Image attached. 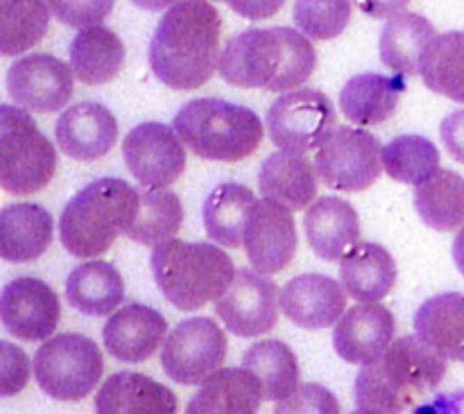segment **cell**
<instances>
[{"instance_id": "cell-1", "label": "cell", "mask_w": 464, "mask_h": 414, "mask_svg": "<svg viewBox=\"0 0 464 414\" xmlns=\"http://www.w3.org/2000/svg\"><path fill=\"white\" fill-rule=\"evenodd\" d=\"M222 18L207 0L172 5L150 41V66L166 86L195 91L220 68Z\"/></svg>"}, {"instance_id": "cell-2", "label": "cell", "mask_w": 464, "mask_h": 414, "mask_svg": "<svg viewBox=\"0 0 464 414\" xmlns=\"http://www.w3.org/2000/svg\"><path fill=\"white\" fill-rule=\"evenodd\" d=\"M317 53L304 32L290 27H252L227 41L220 75L240 89L288 93L315 72Z\"/></svg>"}, {"instance_id": "cell-3", "label": "cell", "mask_w": 464, "mask_h": 414, "mask_svg": "<svg viewBox=\"0 0 464 414\" xmlns=\"http://www.w3.org/2000/svg\"><path fill=\"white\" fill-rule=\"evenodd\" d=\"M447 376V358L420 335L394 340L376 361L356 376L358 408L379 414H401L440 388Z\"/></svg>"}, {"instance_id": "cell-4", "label": "cell", "mask_w": 464, "mask_h": 414, "mask_svg": "<svg viewBox=\"0 0 464 414\" xmlns=\"http://www.w3.org/2000/svg\"><path fill=\"white\" fill-rule=\"evenodd\" d=\"M139 208V190L116 177L91 181L63 208L59 238L75 258H98L125 234Z\"/></svg>"}, {"instance_id": "cell-5", "label": "cell", "mask_w": 464, "mask_h": 414, "mask_svg": "<svg viewBox=\"0 0 464 414\" xmlns=\"http://www.w3.org/2000/svg\"><path fill=\"white\" fill-rule=\"evenodd\" d=\"M152 274L172 306L193 313L227 293L236 267L218 245L168 240L154 247Z\"/></svg>"}, {"instance_id": "cell-6", "label": "cell", "mask_w": 464, "mask_h": 414, "mask_svg": "<svg viewBox=\"0 0 464 414\" xmlns=\"http://www.w3.org/2000/svg\"><path fill=\"white\" fill-rule=\"evenodd\" d=\"M172 127L186 148L204 161H243L263 140V122L252 109L218 98L186 102Z\"/></svg>"}, {"instance_id": "cell-7", "label": "cell", "mask_w": 464, "mask_h": 414, "mask_svg": "<svg viewBox=\"0 0 464 414\" xmlns=\"http://www.w3.org/2000/svg\"><path fill=\"white\" fill-rule=\"evenodd\" d=\"M57 172V149L25 109L0 107V186L9 195L44 190Z\"/></svg>"}, {"instance_id": "cell-8", "label": "cell", "mask_w": 464, "mask_h": 414, "mask_svg": "<svg viewBox=\"0 0 464 414\" xmlns=\"http://www.w3.org/2000/svg\"><path fill=\"white\" fill-rule=\"evenodd\" d=\"M102 374V351L80 333L54 335L34 356L36 383L57 401H82L98 388Z\"/></svg>"}, {"instance_id": "cell-9", "label": "cell", "mask_w": 464, "mask_h": 414, "mask_svg": "<svg viewBox=\"0 0 464 414\" xmlns=\"http://www.w3.org/2000/svg\"><path fill=\"white\" fill-rule=\"evenodd\" d=\"M338 113L334 102L317 89L288 91L267 111V134L284 152L306 154L317 149L334 131Z\"/></svg>"}, {"instance_id": "cell-10", "label": "cell", "mask_w": 464, "mask_h": 414, "mask_svg": "<svg viewBox=\"0 0 464 414\" xmlns=\"http://www.w3.org/2000/svg\"><path fill=\"white\" fill-rule=\"evenodd\" d=\"M383 148L374 134L356 127H338L317 148L315 168L329 188L358 193L381 177Z\"/></svg>"}, {"instance_id": "cell-11", "label": "cell", "mask_w": 464, "mask_h": 414, "mask_svg": "<svg viewBox=\"0 0 464 414\" xmlns=\"http://www.w3.org/2000/svg\"><path fill=\"white\" fill-rule=\"evenodd\" d=\"M227 358V335L208 317L179 322L163 342L161 367L175 383L204 385Z\"/></svg>"}, {"instance_id": "cell-12", "label": "cell", "mask_w": 464, "mask_h": 414, "mask_svg": "<svg viewBox=\"0 0 464 414\" xmlns=\"http://www.w3.org/2000/svg\"><path fill=\"white\" fill-rule=\"evenodd\" d=\"M122 157L143 188H168L186 168L184 140L163 122L136 125L122 140Z\"/></svg>"}, {"instance_id": "cell-13", "label": "cell", "mask_w": 464, "mask_h": 414, "mask_svg": "<svg viewBox=\"0 0 464 414\" xmlns=\"http://www.w3.org/2000/svg\"><path fill=\"white\" fill-rule=\"evenodd\" d=\"M72 75V68L53 54H27L9 66V98L25 111L54 113L71 102L75 91Z\"/></svg>"}, {"instance_id": "cell-14", "label": "cell", "mask_w": 464, "mask_h": 414, "mask_svg": "<svg viewBox=\"0 0 464 414\" xmlns=\"http://www.w3.org/2000/svg\"><path fill=\"white\" fill-rule=\"evenodd\" d=\"M279 288L256 270H236L234 281L216 302L222 324L238 338H258L279 322Z\"/></svg>"}, {"instance_id": "cell-15", "label": "cell", "mask_w": 464, "mask_h": 414, "mask_svg": "<svg viewBox=\"0 0 464 414\" xmlns=\"http://www.w3.org/2000/svg\"><path fill=\"white\" fill-rule=\"evenodd\" d=\"M3 326L23 342H41L54 335L62 306L59 297L45 281L34 276H18L9 281L0 297Z\"/></svg>"}, {"instance_id": "cell-16", "label": "cell", "mask_w": 464, "mask_h": 414, "mask_svg": "<svg viewBox=\"0 0 464 414\" xmlns=\"http://www.w3.org/2000/svg\"><path fill=\"white\" fill-rule=\"evenodd\" d=\"M243 247L258 274H276L285 270L297 252L293 211L270 199L258 202L249 216Z\"/></svg>"}, {"instance_id": "cell-17", "label": "cell", "mask_w": 464, "mask_h": 414, "mask_svg": "<svg viewBox=\"0 0 464 414\" xmlns=\"http://www.w3.org/2000/svg\"><path fill=\"white\" fill-rule=\"evenodd\" d=\"M281 313L308 331L329 329L347 313V290L324 274H302L279 293Z\"/></svg>"}, {"instance_id": "cell-18", "label": "cell", "mask_w": 464, "mask_h": 414, "mask_svg": "<svg viewBox=\"0 0 464 414\" xmlns=\"http://www.w3.org/2000/svg\"><path fill=\"white\" fill-rule=\"evenodd\" d=\"M54 139L66 157L75 161H95L116 145L118 122L104 104L77 102L59 116Z\"/></svg>"}, {"instance_id": "cell-19", "label": "cell", "mask_w": 464, "mask_h": 414, "mask_svg": "<svg viewBox=\"0 0 464 414\" xmlns=\"http://www.w3.org/2000/svg\"><path fill=\"white\" fill-rule=\"evenodd\" d=\"M394 315L381 303L349 308L334 331L335 353L352 365H370L392 344Z\"/></svg>"}, {"instance_id": "cell-20", "label": "cell", "mask_w": 464, "mask_h": 414, "mask_svg": "<svg viewBox=\"0 0 464 414\" xmlns=\"http://www.w3.org/2000/svg\"><path fill=\"white\" fill-rule=\"evenodd\" d=\"M166 333V317L143 303H127L109 317L102 329L104 347L122 362H143L152 358Z\"/></svg>"}, {"instance_id": "cell-21", "label": "cell", "mask_w": 464, "mask_h": 414, "mask_svg": "<svg viewBox=\"0 0 464 414\" xmlns=\"http://www.w3.org/2000/svg\"><path fill=\"white\" fill-rule=\"evenodd\" d=\"M54 220L41 204H7L0 211V254L9 263H32L48 252Z\"/></svg>"}, {"instance_id": "cell-22", "label": "cell", "mask_w": 464, "mask_h": 414, "mask_svg": "<svg viewBox=\"0 0 464 414\" xmlns=\"http://www.w3.org/2000/svg\"><path fill=\"white\" fill-rule=\"evenodd\" d=\"M98 414H177V397L170 388L139 371L109 376L95 397Z\"/></svg>"}, {"instance_id": "cell-23", "label": "cell", "mask_w": 464, "mask_h": 414, "mask_svg": "<svg viewBox=\"0 0 464 414\" xmlns=\"http://www.w3.org/2000/svg\"><path fill=\"white\" fill-rule=\"evenodd\" d=\"M304 229L313 252L324 261H340L361 243V220L356 208L340 197H320L304 217Z\"/></svg>"}, {"instance_id": "cell-24", "label": "cell", "mask_w": 464, "mask_h": 414, "mask_svg": "<svg viewBox=\"0 0 464 414\" xmlns=\"http://www.w3.org/2000/svg\"><path fill=\"white\" fill-rule=\"evenodd\" d=\"M317 168L304 154L275 152L263 161L258 172V188L270 202L290 211H302L317 197Z\"/></svg>"}, {"instance_id": "cell-25", "label": "cell", "mask_w": 464, "mask_h": 414, "mask_svg": "<svg viewBox=\"0 0 464 414\" xmlns=\"http://www.w3.org/2000/svg\"><path fill=\"white\" fill-rule=\"evenodd\" d=\"M340 279L349 297L361 303H374L392 293L397 263L381 245L356 243L340 258Z\"/></svg>"}, {"instance_id": "cell-26", "label": "cell", "mask_w": 464, "mask_h": 414, "mask_svg": "<svg viewBox=\"0 0 464 414\" xmlns=\"http://www.w3.org/2000/svg\"><path fill=\"white\" fill-rule=\"evenodd\" d=\"M403 91H406L403 77L362 72L344 84L343 93H340V109H343L344 118L356 125H381L394 116Z\"/></svg>"}, {"instance_id": "cell-27", "label": "cell", "mask_w": 464, "mask_h": 414, "mask_svg": "<svg viewBox=\"0 0 464 414\" xmlns=\"http://www.w3.org/2000/svg\"><path fill=\"white\" fill-rule=\"evenodd\" d=\"M435 36L433 23L426 16L411 12L397 14L381 30V59L397 75H417L421 72V62Z\"/></svg>"}, {"instance_id": "cell-28", "label": "cell", "mask_w": 464, "mask_h": 414, "mask_svg": "<svg viewBox=\"0 0 464 414\" xmlns=\"http://www.w3.org/2000/svg\"><path fill=\"white\" fill-rule=\"evenodd\" d=\"M66 299L82 315L104 317L125 299V281L107 261H86L66 279Z\"/></svg>"}, {"instance_id": "cell-29", "label": "cell", "mask_w": 464, "mask_h": 414, "mask_svg": "<svg viewBox=\"0 0 464 414\" xmlns=\"http://www.w3.org/2000/svg\"><path fill=\"white\" fill-rule=\"evenodd\" d=\"M415 331L447 361L464 362V294L444 293L426 299L415 313Z\"/></svg>"}, {"instance_id": "cell-30", "label": "cell", "mask_w": 464, "mask_h": 414, "mask_svg": "<svg viewBox=\"0 0 464 414\" xmlns=\"http://www.w3.org/2000/svg\"><path fill=\"white\" fill-rule=\"evenodd\" d=\"M263 392L247 370H220L190 399L186 414H258Z\"/></svg>"}, {"instance_id": "cell-31", "label": "cell", "mask_w": 464, "mask_h": 414, "mask_svg": "<svg viewBox=\"0 0 464 414\" xmlns=\"http://www.w3.org/2000/svg\"><path fill=\"white\" fill-rule=\"evenodd\" d=\"M125 63L121 36L102 25L84 27L71 43V68L80 82L100 86L118 77Z\"/></svg>"}, {"instance_id": "cell-32", "label": "cell", "mask_w": 464, "mask_h": 414, "mask_svg": "<svg viewBox=\"0 0 464 414\" xmlns=\"http://www.w3.org/2000/svg\"><path fill=\"white\" fill-rule=\"evenodd\" d=\"M256 204V195L240 184H222L213 188L202 208L208 238L222 247H243L245 229Z\"/></svg>"}, {"instance_id": "cell-33", "label": "cell", "mask_w": 464, "mask_h": 414, "mask_svg": "<svg viewBox=\"0 0 464 414\" xmlns=\"http://www.w3.org/2000/svg\"><path fill=\"white\" fill-rule=\"evenodd\" d=\"M243 370L258 380L263 401H281L299 388V362L281 340H263L243 356Z\"/></svg>"}, {"instance_id": "cell-34", "label": "cell", "mask_w": 464, "mask_h": 414, "mask_svg": "<svg viewBox=\"0 0 464 414\" xmlns=\"http://www.w3.org/2000/svg\"><path fill=\"white\" fill-rule=\"evenodd\" d=\"M184 222V207L179 197L168 188L139 190V208L127 225L125 236L139 245L157 247L177 236Z\"/></svg>"}, {"instance_id": "cell-35", "label": "cell", "mask_w": 464, "mask_h": 414, "mask_svg": "<svg viewBox=\"0 0 464 414\" xmlns=\"http://www.w3.org/2000/svg\"><path fill=\"white\" fill-rule=\"evenodd\" d=\"M415 208L426 226L456 231L464 226V177L453 170H438L417 186Z\"/></svg>"}, {"instance_id": "cell-36", "label": "cell", "mask_w": 464, "mask_h": 414, "mask_svg": "<svg viewBox=\"0 0 464 414\" xmlns=\"http://www.w3.org/2000/svg\"><path fill=\"white\" fill-rule=\"evenodd\" d=\"M420 75L433 93L464 104V32L435 36L424 54Z\"/></svg>"}, {"instance_id": "cell-37", "label": "cell", "mask_w": 464, "mask_h": 414, "mask_svg": "<svg viewBox=\"0 0 464 414\" xmlns=\"http://www.w3.org/2000/svg\"><path fill=\"white\" fill-rule=\"evenodd\" d=\"M48 23L45 0H0V53L16 57L34 48L48 32Z\"/></svg>"}, {"instance_id": "cell-38", "label": "cell", "mask_w": 464, "mask_h": 414, "mask_svg": "<svg viewBox=\"0 0 464 414\" xmlns=\"http://www.w3.org/2000/svg\"><path fill=\"white\" fill-rule=\"evenodd\" d=\"M383 168L394 181L421 186L440 170V149L426 136L403 134L383 148Z\"/></svg>"}, {"instance_id": "cell-39", "label": "cell", "mask_w": 464, "mask_h": 414, "mask_svg": "<svg viewBox=\"0 0 464 414\" xmlns=\"http://www.w3.org/2000/svg\"><path fill=\"white\" fill-rule=\"evenodd\" d=\"M293 18L308 39H335L352 21V0H295Z\"/></svg>"}, {"instance_id": "cell-40", "label": "cell", "mask_w": 464, "mask_h": 414, "mask_svg": "<svg viewBox=\"0 0 464 414\" xmlns=\"http://www.w3.org/2000/svg\"><path fill=\"white\" fill-rule=\"evenodd\" d=\"M275 414H340V403L331 390L306 383L281 399Z\"/></svg>"}, {"instance_id": "cell-41", "label": "cell", "mask_w": 464, "mask_h": 414, "mask_svg": "<svg viewBox=\"0 0 464 414\" xmlns=\"http://www.w3.org/2000/svg\"><path fill=\"white\" fill-rule=\"evenodd\" d=\"M50 12L68 27L100 25L111 14L116 0H45Z\"/></svg>"}, {"instance_id": "cell-42", "label": "cell", "mask_w": 464, "mask_h": 414, "mask_svg": "<svg viewBox=\"0 0 464 414\" xmlns=\"http://www.w3.org/2000/svg\"><path fill=\"white\" fill-rule=\"evenodd\" d=\"M0 356H3V367H0V374H3L0 376V394L3 397H14L30 380V361L12 342H0Z\"/></svg>"}, {"instance_id": "cell-43", "label": "cell", "mask_w": 464, "mask_h": 414, "mask_svg": "<svg viewBox=\"0 0 464 414\" xmlns=\"http://www.w3.org/2000/svg\"><path fill=\"white\" fill-rule=\"evenodd\" d=\"M444 148L458 163H464V109L449 113L440 125Z\"/></svg>"}, {"instance_id": "cell-44", "label": "cell", "mask_w": 464, "mask_h": 414, "mask_svg": "<svg viewBox=\"0 0 464 414\" xmlns=\"http://www.w3.org/2000/svg\"><path fill=\"white\" fill-rule=\"evenodd\" d=\"M238 16L249 18V21H266L275 14L281 12L285 0H225Z\"/></svg>"}, {"instance_id": "cell-45", "label": "cell", "mask_w": 464, "mask_h": 414, "mask_svg": "<svg viewBox=\"0 0 464 414\" xmlns=\"http://www.w3.org/2000/svg\"><path fill=\"white\" fill-rule=\"evenodd\" d=\"M412 0H356L362 14L372 18H392L397 14L406 12Z\"/></svg>"}, {"instance_id": "cell-46", "label": "cell", "mask_w": 464, "mask_h": 414, "mask_svg": "<svg viewBox=\"0 0 464 414\" xmlns=\"http://www.w3.org/2000/svg\"><path fill=\"white\" fill-rule=\"evenodd\" d=\"M131 3L140 9H148V12H161V9L181 3V0H131Z\"/></svg>"}, {"instance_id": "cell-47", "label": "cell", "mask_w": 464, "mask_h": 414, "mask_svg": "<svg viewBox=\"0 0 464 414\" xmlns=\"http://www.w3.org/2000/svg\"><path fill=\"white\" fill-rule=\"evenodd\" d=\"M453 261H456L458 270H460L464 276V226L458 231L456 240H453Z\"/></svg>"}, {"instance_id": "cell-48", "label": "cell", "mask_w": 464, "mask_h": 414, "mask_svg": "<svg viewBox=\"0 0 464 414\" xmlns=\"http://www.w3.org/2000/svg\"><path fill=\"white\" fill-rule=\"evenodd\" d=\"M352 414H379V412H374V410H365V408H358L356 412H352Z\"/></svg>"}]
</instances>
